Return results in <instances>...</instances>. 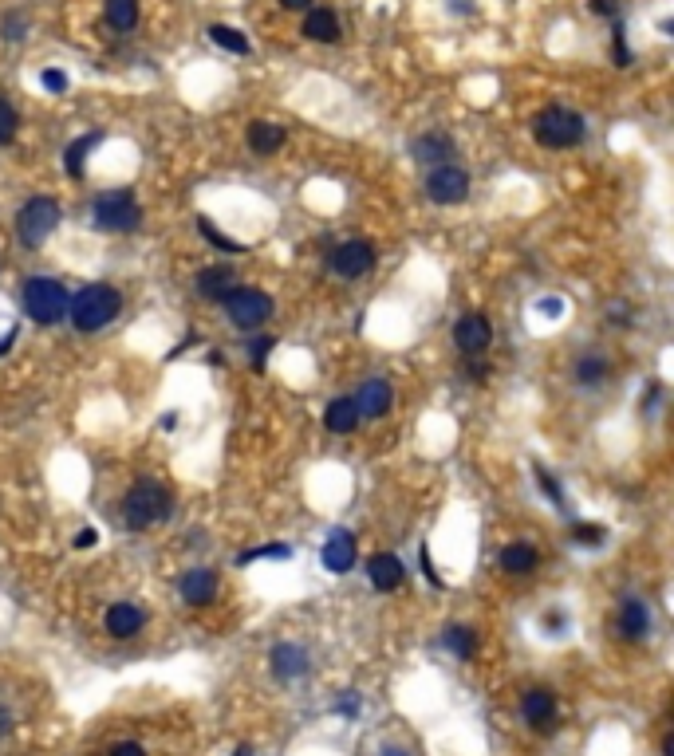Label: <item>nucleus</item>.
<instances>
[{
	"label": "nucleus",
	"mask_w": 674,
	"mask_h": 756,
	"mask_svg": "<svg viewBox=\"0 0 674 756\" xmlns=\"http://www.w3.org/2000/svg\"><path fill=\"white\" fill-rule=\"evenodd\" d=\"M233 284H237V272L229 268V264H213V268H202L198 272V296H205V300H225L229 292H233Z\"/></svg>",
	"instance_id": "18"
},
{
	"label": "nucleus",
	"mask_w": 674,
	"mask_h": 756,
	"mask_svg": "<svg viewBox=\"0 0 674 756\" xmlns=\"http://www.w3.org/2000/svg\"><path fill=\"white\" fill-rule=\"evenodd\" d=\"M521 713H525V721H529L537 733H548V729L556 725V693L529 690L521 697Z\"/></svg>",
	"instance_id": "14"
},
{
	"label": "nucleus",
	"mask_w": 674,
	"mask_h": 756,
	"mask_svg": "<svg viewBox=\"0 0 674 756\" xmlns=\"http://www.w3.org/2000/svg\"><path fill=\"white\" fill-rule=\"evenodd\" d=\"M221 304H225L229 323H233V327H241V331L261 327V323L272 315V300L265 296V292H257V288H233V292H229Z\"/></svg>",
	"instance_id": "7"
},
{
	"label": "nucleus",
	"mask_w": 674,
	"mask_h": 756,
	"mask_svg": "<svg viewBox=\"0 0 674 756\" xmlns=\"http://www.w3.org/2000/svg\"><path fill=\"white\" fill-rule=\"evenodd\" d=\"M107 24L115 32H131L138 24V0H107Z\"/></svg>",
	"instance_id": "26"
},
{
	"label": "nucleus",
	"mask_w": 674,
	"mask_h": 756,
	"mask_svg": "<svg viewBox=\"0 0 674 756\" xmlns=\"http://www.w3.org/2000/svg\"><path fill=\"white\" fill-rule=\"evenodd\" d=\"M103 627H107L111 638H135L138 630L146 627V615H142V607H135V603H115V607H107Z\"/></svg>",
	"instance_id": "17"
},
{
	"label": "nucleus",
	"mask_w": 674,
	"mask_h": 756,
	"mask_svg": "<svg viewBox=\"0 0 674 756\" xmlns=\"http://www.w3.org/2000/svg\"><path fill=\"white\" fill-rule=\"evenodd\" d=\"M426 197L434 205H462L470 197V174L462 166H454V162L434 166L430 178H426Z\"/></svg>",
	"instance_id": "8"
},
{
	"label": "nucleus",
	"mask_w": 674,
	"mask_h": 756,
	"mask_svg": "<svg viewBox=\"0 0 674 756\" xmlns=\"http://www.w3.org/2000/svg\"><path fill=\"white\" fill-rule=\"evenodd\" d=\"M269 670L276 682H296V678H304L312 670V658L296 642H276L269 650Z\"/></svg>",
	"instance_id": "10"
},
{
	"label": "nucleus",
	"mask_w": 674,
	"mask_h": 756,
	"mask_svg": "<svg viewBox=\"0 0 674 756\" xmlns=\"http://www.w3.org/2000/svg\"><path fill=\"white\" fill-rule=\"evenodd\" d=\"M233 756H249V749H237V753H233Z\"/></svg>",
	"instance_id": "45"
},
{
	"label": "nucleus",
	"mask_w": 674,
	"mask_h": 756,
	"mask_svg": "<svg viewBox=\"0 0 674 756\" xmlns=\"http://www.w3.org/2000/svg\"><path fill=\"white\" fill-rule=\"evenodd\" d=\"M198 229H202V237H205V241H213L217 249H225V252H245V245H237V241H229V237H221V233L213 229V221H209V217H198Z\"/></svg>",
	"instance_id": "31"
},
{
	"label": "nucleus",
	"mask_w": 674,
	"mask_h": 756,
	"mask_svg": "<svg viewBox=\"0 0 674 756\" xmlns=\"http://www.w3.org/2000/svg\"><path fill=\"white\" fill-rule=\"evenodd\" d=\"M91 146H99V134H83L79 142H71L68 154H64V170H68V178H83V170H87V150Z\"/></svg>",
	"instance_id": "25"
},
{
	"label": "nucleus",
	"mask_w": 674,
	"mask_h": 756,
	"mask_svg": "<svg viewBox=\"0 0 674 756\" xmlns=\"http://www.w3.org/2000/svg\"><path fill=\"white\" fill-rule=\"evenodd\" d=\"M284 556H288V548L276 544V548H257V552H249L241 564H249V560H284Z\"/></svg>",
	"instance_id": "36"
},
{
	"label": "nucleus",
	"mask_w": 674,
	"mask_h": 756,
	"mask_svg": "<svg viewBox=\"0 0 674 756\" xmlns=\"http://www.w3.org/2000/svg\"><path fill=\"white\" fill-rule=\"evenodd\" d=\"M95 544V528H79V536H75V548H91Z\"/></svg>",
	"instance_id": "38"
},
{
	"label": "nucleus",
	"mask_w": 674,
	"mask_h": 756,
	"mask_svg": "<svg viewBox=\"0 0 674 756\" xmlns=\"http://www.w3.org/2000/svg\"><path fill=\"white\" fill-rule=\"evenodd\" d=\"M60 229V205L52 197H32L20 217H16V237L28 245V249H40L52 233Z\"/></svg>",
	"instance_id": "5"
},
{
	"label": "nucleus",
	"mask_w": 674,
	"mask_h": 756,
	"mask_svg": "<svg viewBox=\"0 0 674 756\" xmlns=\"http://www.w3.org/2000/svg\"><path fill=\"white\" fill-rule=\"evenodd\" d=\"M367 575H371L375 591H399V587H403L406 567H403V560H399L395 552H379V556H371Z\"/></svg>",
	"instance_id": "16"
},
{
	"label": "nucleus",
	"mask_w": 674,
	"mask_h": 756,
	"mask_svg": "<svg viewBox=\"0 0 674 756\" xmlns=\"http://www.w3.org/2000/svg\"><path fill=\"white\" fill-rule=\"evenodd\" d=\"M8 729H12V713H8V709H4V705H0V737H4V733H8Z\"/></svg>",
	"instance_id": "40"
},
{
	"label": "nucleus",
	"mask_w": 674,
	"mask_h": 756,
	"mask_svg": "<svg viewBox=\"0 0 674 756\" xmlns=\"http://www.w3.org/2000/svg\"><path fill=\"white\" fill-rule=\"evenodd\" d=\"M12 343H16V331H8V335H4V339H0V355H4V351H8V347H12Z\"/></svg>",
	"instance_id": "42"
},
{
	"label": "nucleus",
	"mask_w": 674,
	"mask_h": 756,
	"mask_svg": "<svg viewBox=\"0 0 674 756\" xmlns=\"http://www.w3.org/2000/svg\"><path fill=\"white\" fill-rule=\"evenodd\" d=\"M91 225L99 233H135L138 225H142V205L135 201L131 189L99 193L95 205H91Z\"/></svg>",
	"instance_id": "3"
},
{
	"label": "nucleus",
	"mask_w": 674,
	"mask_h": 756,
	"mask_svg": "<svg viewBox=\"0 0 674 756\" xmlns=\"http://www.w3.org/2000/svg\"><path fill=\"white\" fill-rule=\"evenodd\" d=\"M391 402H395V394H391V382H387V378H367V382L359 386V394H355L359 418H387V414H391Z\"/></svg>",
	"instance_id": "12"
},
{
	"label": "nucleus",
	"mask_w": 674,
	"mask_h": 756,
	"mask_svg": "<svg viewBox=\"0 0 674 756\" xmlns=\"http://www.w3.org/2000/svg\"><path fill=\"white\" fill-rule=\"evenodd\" d=\"M324 426H328L332 434H351V430L359 426V406H355V398H336V402L324 410Z\"/></svg>",
	"instance_id": "22"
},
{
	"label": "nucleus",
	"mask_w": 674,
	"mask_h": 756,
	"mask_svg": "<svg viewBox=\"0 0 674 756\" xmlns=\"http://www.w3.org/2000/svg\"><path fill=\"white\" fill-rule=\"evenodd\" d=\"M607 371H611V367H607L604 355H584V359L576 363V382H580V386H600L607 378Z\"/></svg>",
	"instance_id": "29"
},
{
	"label": "nucleus",
	"mask_w": 674,
	"mask_h": 756,
	"mask_svg": "<svg viewBox=\"0 0 674 756\" xmlns=\"http://www.w3.org/2000/svg\"><path fill=\"white\" fill-rule=\"evenodd\" d=\"M383 756H410L406 749H383Z\"/></svg>",
	"instance_id": "44"
},
{
	"label": "nucleus",
	"mask_w": 674,
	"mask_h": 756,
	"mask_svg": "<svg viewBox=\"0 0 674 756\" xmlns=\"http://www.w3.org/2000/svg\"><path fill=\"white\" fill-rule=\"evenodd\" d=\"M442 642H446V650H450L454 658H466V662H470L473 650H477V638H473L470 627H446Z\"/></svg>",
	"instance_id": "28"
},
{
	"label": "nucleus",
	"mask_w": 674,
	"mask_h": 756,
	"mask_svg": "<svg viewBox=\"0 0 674 756\" xmlns=\"http://www.w3.org/2000/svg\"><path fill=\"white\" fill-rule=\"evenodd\" d=\"M249 347H253V367L261 371V367H265V359H269V351H272V339H253Z\"/></svg>",
	"instance_id": "35"
},
{
	"label": "nucleus",
	"mask_w": 674,
	"mask_h": 756,
	"mask_svg": "<svg viewBox=\"0 0 674 756\" xmlns=\"http://www.w3.org/2000/svg\"><path fill=\"white\" fill-rule=\"evenodd\" d=\"M497 564L505 567L509 575H529V571H537L540 556H537V548H529V544H509V548H501Z\"/></svg>",
	"instance_id": "23"
},
{
	"label": "nucleus",
	"mask_w": 674,
	"mask_h": 756,
	"mask_svg": "<svg viewBox=\"0 0 674 756\" xmlns=\"http://www.w3.org/2000/svg\"><path fill=\"white\" fill-rule=\"evenodd\" d=\"M170 512H174V497H170V489L158 485V481H138V485L127 489V497H123V520H127L131 532L162 524Z\"/></svg>",
	"instance_id": "2"
},
{
	"label": "nucleus",
	"mask_w": 674,
	"mask_h": 756,
	"mask_svg": "<svg viewBox=\"0 0 674 756\" xmlns=\"http://www.w3.org/2000/svg\"><path fill=\"white\" fill-rule=\"evenodd\" d=\"M663 756H674V741H671V737L663 741Z\"/></svg>",
	"instance_id": "43"
},
{
	"label": "nucleus",
	"mask_w": 674,
	"mask_h": 756,
	"mask_svg": "<svg viewBox=\"0 0 674 756\" xmlns=\"http://www.w3.org/2000/svg\"><path fill=\"white\" fill-rule=\"evenodd\" d=\"M111 756H146V749L135 745V741H123V745H115V749H111Z\"/></svg>",
	"instance_id": "37"
},
{
	"label": "nucleus",
	"mask_w": 674,
	"mask_h": 756,
	"mask_svg": "<svg viewBox=\"0 0 674 756\" xmlns=\"http://www.w3.org/2000/svg\"><path fill=\"white\" fill-rule=\"evenodd\" d=\"M16 126H20V115L12 111V103L0 99V146H8L16 138Z\"/></svg>",
	"instance_id": "30"
},
{
	"label": "nucleus",
	"mask_w": 674,
	"mask_h": 756,
	"mask_svg": "<svg viewBox=\"0 0 674 756\" xmlns=\"http://www.w3.org/2000/svg\"><path fill=\"white\" fill-rule=\"evenodd\" d=\"M320 560H324V567H328L332 575H347V571L355 567V536L343 532V528H336V532L324 540Z\"/></svg>",
	"instance_id": "13"
},
{
	"label": "nucleus",
	"mask_w": 674,
	"mask_h": 756,
	"mask_svg": "<svg viewBox=\"0 0 674 756\" xmlns=\"http://www.w3.org/2000/svg\"><path fill=\"white\" fill-rule=\"evenodd\" d=\"M332 268H336L343 280H359L375 268V245L371 241H343L332 252Z\"/></svg>",
	"instance_id": "11"
},
{
	"label": "nucleus",
	"mask_w": 674,
	"mask_h": 756,
	"mask_svg": "<svg viewBox=\"0 0 674 756\" xmlns=\"http://www.w3.org/2000/svg\"><path fill=\"white\" fill-rule=\"evenodd\" d=\"M304 36L316 40V44H336L339 16L332 8H308V16H304Z\"/></svg>",
	"instance_id": "21"
},
{
	"label": "nucleus",
	"mask_w": 674,
	"mask_h": 756,
	"mask_svg": "<svg viewBox=\"0 0 674 756\" xmlns=\"http://www.w3.org/2000/svg\"><path fill=\"white\" fill-rule=\"evenodd\" d=\"M119 312L123 296L111 284H87L83 292H75V300H68V319L75 331H103L111 319H119Z\"/></svg>",
	"instance_id": "1"
},
{
	"label": "nucleus",
	"mask_w": 674,
	"mask_h": 756,
	"mask_svg": "<svg viewBox=\"0 0 674 756\" xmlns=\"http://www.w3.org/2000/svg\"><path fill=\"white\" fill-rule=\"evenodd\" d=\"M537 477H540V489H544V493H548V497L556 501V508H564V493H560V485H556V477H552V473H544V469H540Z\"/></svg>",
	"instance_id": "34"
},
{
	"label": "nucleus",
	"mask_w": 674,
	"mask_h": 756,
	"mask_svg": "<svg viewBox=\"0 0 674 756\" xmlns=\"http://www.w3.org/2000/svg\"><path fill=\"white\" fill-rule=\"evenodd\" d=\"M576 544H588V548H596L600 540H604V528L600 524H576V536H572Z\"/></svg>",
	"instance_id": "33"
},
{
	"label": "nucleus",
	"mask_w": 674,
	"mask_h": 756,
	"mask_svg": "<svg viewBox=\"0 0 674 756\" xmlns=\"http://www.w3.org/2000/svg\"><path fill=\"white\" fill-rule=\"evenodd\" d=\"M280 4H284V8H288V12H300V8H308V4H312V0H280Z\"/></svg>",
	"instance_id": "41"
},
{
	"label": "nucleus",
	"mask_w": 674,
	"mask_h": 756,
	"mask_svg": "<svg viewBox=\"0 0 674 756\" xmlns=\"http://www.w3.org/2000/svg\"><path fill=\"white\" fill-rule=\"evenodd\" d=\"M619 630H623V638H631V642L647 638V630H651V611H647L643 599H623V607H619Z\"/></svg>",
	"instance_id": "20"
},
{
	"label": "nucleus",
	"mask_w": 674,
	"mask_h": 756,
	"mask_svg": "<svg viewBox=\"0 0 674 756\" xmlns=\"http://www.w3.org/2000/svg\"><path fill=\"white\" fill-rule=\"evenodd\" d=\"M410 154L426 166H442L446 158H454V138L450 134H422V138H414Z\"/></svg>",
	"instance_id": "19"
},
{
	"label": "nucleus",
	"mask_w": 674,
	"mask_h": 756,
	"mask_svg": "<svg viewBox=\"0 0 674 756\" xmlns=\"http://www.w3.org/2000/svg\"><path fill=\"white\" fill-rule=\"evenodd\" d=\"M454 339H458V351H462L466 359H481V355L489 351V343H493V323L481 312L462 315L458 327H454Z\"/></svg>",
	"instance_id": "9"
},
{
	"label": "nucleus",
	"mask_w": 674,
	"mask_h": 756,
	"mask_svg": "<svg viewBox=\"0 0 674 756\" xmlns=\"http://www.w3.org/2000/svg\"><path fill=\"white\" fill-rule=\"evenodd\" d=\"M182 599H186L190 607H209V603L217 599V575H213L209 567H190V571L182 575Z\"/></svg>",
	"instance_id": "15"
},
{
	"label": "nucleus",
	"mask_w": 674,
	"mask_h": 756,
	"mask_svg": "<svg viewBox=\"0 0 674 756\" xmlns=\"http://www.w3.org/2000/svg\"><path fill=\"white\" fill-rule=\"evenodd\" d=\"M249 146L257 154H276L284 146V126L276 123H253L249 126Z\"/></svg>",
	"instance_id": "24"
},
{
	"label": "nucleus",
	"mask_w": 674,
	"mask_h": 756,
	"mask_svg": "<svg viewBox=\"0 0 674 756\" xmlns=\"http://www.w3.org/2000/svg\"><path fill=\"white\" fill-rule=\"evenodd\" d=\"M209 40H213L217 48H225V52L249 56V40H245V32H237V28H229V24H213V28H209Z\"/></svg>",
	"instance_id": "27"
},
{
	"label": "nucleus",
	"mask_w": 674,
	"mask_h": 756,
	"mask_svg": "<svg viewBox=\"0 0 674 756\" xmlns=\"http://www.w3.org/2000/svg\"><path fill=\"white\" fill-rule=\"evenodd\" d=\"M40 83H44L52 95H64V91H68V75H64L60 67H48V71L40 75Z\"/></svg>",
	"instance_id": "32"
},
{
	"label": "nucleus",
	"mask_w": 674,
	"mask_h": 756,
	"mask_svg": "<svg viewBox=\"0 0 674 756\" xmlns=\"http://www.w3.org/2000/svg\"><path fill=\"white\" fill-rule=\"evenodd\" d=\"M533 130H537L540 146H548V150H568V146H576V142L584 138V119H580L576 111L548 107V111L537 115Z\"/></svg>",
	"instance_id": "6"
},
{
	"label": "nucleus",
	"mask_w": 674,
	"mask_h": 756,
	"mask_svg": "<svg viewBox=\"0 0 674 756\" xmlns=\"http://www.w3.org/2000/svg\"><path fill=\"white\" fill-rule=\"evenodd\" d=\"M68 300V288L60 280H52V276H32L24 284V312L32 315L36 323H44V327H52V323H60L68 315Z\"/></svg>",
	"instance_id": "4"
},
{
	"label": "nucleus",
	"mask_w": 674,
	"mask_h": 756,
	"mask_svg": "<svg viewBox=\"0 0 674 756\" xmlns=\"http://www.w3.org/2000/svg\"><path fill=\"white\" fill-rule=\"evenodd\" d=\"M592 8H596V12H600V16H611V12H615V0H596V4H592Z\"/></svg>",
	"instance_id": "39"
}]
</instances>
